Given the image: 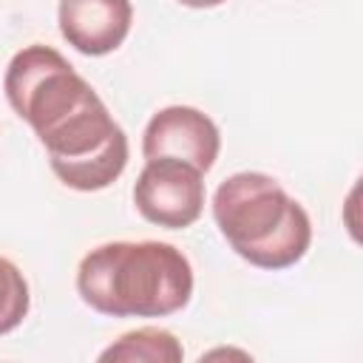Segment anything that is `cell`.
Returning a JSON list of instances; mask_svg holds the SVG:
<instances>
[{
    "mask_svg": "<svg viewBox=\"0 0 363 363\" xmlns=\"http://www.w3.org/2000/svg\"><path fill=\"white\" fill-rule=\"evenodd\" d=\"M3 91L48 153L54 176L79 193L105 190L128 164V136L74 65L51 45L17 51Z\"/></svg>",
    "mask_w": 363,
    "mask_h": 363,
    "instance_id": "cell-1",
    "label": "cell"
},
{
    "mask_svg": "<svg viewBox=\"0 0 363 363\" xmlns=\"http://www.w3.org/2000/svg\"><path fill=\"white\" fill-rule=\"evenodd\" d=\"M79 298L111 318H167L193 298V267L164 241H111L77 269Z\"/></svg>",
    "mask_w": 363,
    "mask_h": 363,
    "instance_id": "cell-2",
    "label": "cell"
},
{
    "mask_svg": "<svg viewBox=\"0 0 363 363\" xmlns=\"http://www.w3.org/2000/svg\"><path fill=\"white\" fill-rule=\"evenodd\" d=\"M213 218L233 252L258 269L295 267L312 244L306 210L267 173L224 179L213 196Z\"/></svg>",
    "mask_w": 363,
    "mask_h": 363,
    "instance_id": "cell-3",
    "label": "cell"
},
{
    "mask_svg": "<svg viewBox=\"0 0 363 363\" xmlns=\"http://www.w3.org/2000/svg\"><path fill=\"white\" fill-rule=\"evenodd\" d=\"M133 204L145 221L184 230L204 213V173L184 159H147L133 184Z\"/></svg>",
    "mask_w": 363,
    "mask_h": 363,
    "instance_id": "cell-4",
    "label": "cell"
},
{
    "mask_svg": "<svg viewBox=\"0 0 363 363\" xmlns=\"http://www.w3.org/2000/svg\"><path fill=\"white\" fill-rule=\"evenodd\" d=\"M221 150V136L216 122L190 105H170L150 116L145 136H142V153L145 159H184L196 164L201 173H207Z\"/></svg>",
    "mask_w": 363,
    "mask_h": 363,
    "instance_id": "cell-5",
    "label": "cell"
},
{
    "mask_svg": "<svg viewBox=\"0 0 363 363\" xmlns=\"http://www.w3.org/2000/svg\"><path fill=\"white\" fill-rule=\"evenodd\" d=\"M60 34L85 57L116 51L133 23L130 0H60Z\"/></svg>",
    "mask_w": 363,
    "mask_h": 363,
    "instance_id": "cell-6",
    "label": "cell"
},
{
    "mask_svg": "<svg viewBox=\"0 0 363 363\" xmlns=\"http://www.w3.org/2000/svg\"><path fill=\"white\" fill-rule=\"evenodd\" d=\"M184 349L176 340L173 332L159 326H142L133 332H125L119 340H113L99 360L105 363H182Z\"/></svg>",
    "mask_w": 363,
    "mask_h": 363,
    "instance_id": "cell-7",
    "label": "cell"
},
{
    "mask_svg": "<svg viewBox=\"0 0 363 363\" xmlns=\"http://www.w3.org/2000/svg\"><path fill=\"white\" fill-rule=\"evenodd\" d=\"M28 306L31 295L23 272L17 269V264L0 255V335L14 332L26 320Z\"/></svg>",
    "mask_w": 363,
    "mask_h": 363,
    "instance_id": "cell-8",
    "label": "cell"
},
{
    "mask_svg": "<svg viewBox=\"0 0 363 363\" xmlns=\"http://www.w3.org/2000/svg\"><path fill=\"white\" fill-rule=\"evenodd\" d=\"M182 6H190V9H216L221 6L224 0H179Z\"/></svg>",
    "mask_w": 363,
    "mask_h": 363,
    "instance_id": "cell-9",
    "label": "cell"
}]
</instances>
